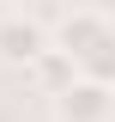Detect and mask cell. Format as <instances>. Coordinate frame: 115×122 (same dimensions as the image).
<instances>
[{"label": "cell", "mask_w": 115, "mask_h": 122, "mask_svg": "<svg viewBox=\"0 0 115 122\" xmlns=\"http://www.w3.org/2000/svg\"><path fill=\"white\" fill-rule=\"evenodd\" d=\"M49 25H55V49H67L73 61H85L97 43H109V37H115V18L103 12V6H73V12H49Z\"/></svg>", "instance_id": "7a4b0ae2"}, {"label": "cell", "mask_w": 115, "mask_h": 122, "mask_svg": "<svg viewBox=\"0 0 115 122\" xmlns=\"http://www.w3.org/2000/svg\"><path fill=\"white\" fill-rule=\"evenodd\" d=\"M30 79H36V86H43L49 98H67V92L79 86V61H73L67 49H49V55L36 61V67H30Z\"/></svg>", "instance_id": "277c9868"}, {"label": "cell", "mask_w": 115, "mask_h": 122, "mask_svg": "<svg viewBox=\"0 0 115 122\" xmlns=\"http://www.w3.org/2000/svg\"><path fill=\"white\" fill-rule=\"evenodd\" d=\"M115 116V86L79 79L67 98H55V122H109Z\"/></svg>", "instance_id": "3957f363"}, {"label": "cell", "mask_w": 115, "mask_h": 122, "mask_svg": "<svg viewBox=\"0 0 115 122\" xmlns=\"http://www.w3.org/2000/svg\"><path fill=\"white\" fill-rule=\"evenodd\" d=\"M79 79H97V86H115V37L97 43L85 61H79Z\"/></svg>", "instance_id": "5b68a950"}, {"label": "cell", "mask_w": 115, "mask_h": 122, "mask_svg": "<svg viewBox=\"0 0 115 122\" xmlns=\"http://www.w3.org/2000/svg\"><path fill=\"white\" fill-rule=\"evenodd\" d=\"M49 12H24V6H0V61L6 67H36V61L55 49L49 37Z\"/></svg>", "instance_id": "6da1fadb"}]
</instances>
